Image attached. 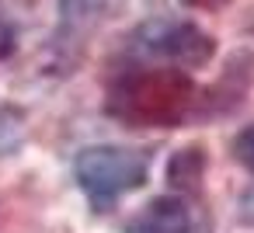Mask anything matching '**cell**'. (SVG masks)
<instances>
[{
	"mask_svg": "<svg viewBox=\"0 0 254 233\" xmlns=\"http://www.w3.org/2000/svg\"><path fill=\"white\" fill-rule=\"evenodd\" d=\"M198 91L191 77L178 66H132L122 70L108 91V115L126 125L157 129L178 125L191 115Z\"/></svg>",
	"mask_w": 254,
	"mask_h": 233,
	"instance_id": "obj_1",
	"label": "cell"
},
{
	"mask_svg": "<svg viewBox=\"0 0 254 233\" xmlns=\"http://www.w3.org/2000/svg\"><path fill=\"white\" fill-rule=\"evenodd\" d=\"M146 174H150V153L132 146H87L73 160V177L98 209L143 188Z\"/></svg>",
	"mask_w": 254,
	"mask_h": 233,
	"instance_id": "obj_2",
	"label": "cell"
},
{
	"mask_svg": "<svg viewBox=\"0 0 254 233\" xmlns=\"http://www.w3.org/2000/svg\"><path fill=\"white\" fill-rule=\"evenodd\" d=\"M136 49L146 53V56H157L164 59L167 66H178V70H195V66H205L212 59V35L202 32L198 25L191 21H178V18H153L146 21L139 32H136Z\"/></svg>",
	"mask_w": 254,
	"mask_h": 233,
	"instance_id": "obj_3",
	"label": "cell"
},
{
	"mask_svg": "<svg viewBox=\"0 0 254 233\" xmlns=\"http://www.w3.org/2000/svg\"><path fill=\"white\" fill-rule=\"evenodd\" d=\"M119 4L122 0H60V25H56V42H53L60 59L63 56L77 59L80 49L87 46V39L94 35V28Z\"/></svg>",
	"mask_w": 254,
	"mask_h": 233,
	"instance_id": "obj_4",
	"label": "cell"
},
{
	"mask_svg": "<svg viewBox=\"0 0 254 233\" xmlns=\"http://www.w3.org/2000/svg\"><path fill=\"white\" fill-rule=\"evenodd\" d=\"M126 233H191V212L181 198L164 195V198H153L129 223Z\"/></svg>",
	"mask_w": 254,
	"mask_h": 233,
	"instance_id": "obj_5",
	"label": "cell"
},
{
	"mask_svg": "<svg viewBox=\"0 0 254 233\" xmlns=\"http://www.w3.org/2000/svg\"><path fill=\"white\" fill-rule=\"evenodd\" d=\"M202 171H205V150L202 146H188V150L174 153V160L167 164V177L174 181V188H195Z\"/></svg>",
	"mask_w": 254,
	"mask_h": 233,
	"instance_id": "obj_6",
	"label": "cell"
},
{
	"mask_svg": "<svg viewBox=\"0 0 254 233\" xmlns=\"http://www.w3.org/2000/svg\"><path fill=\"white\" fill-rule=\"evenodd\" d=\"M233 157L254 174V125H247V129L233 139Z\"/></svg>",
	"mask_w": 254,
	"mask_h": 233,
	"instance_id": "obj_7",
	"label": "cell"
},
{
	"mask_svg": "<svg viewBox=\"0 0 254 233\" xmlns=\"http://www.w3.org/2000/svg\"><path fill=\"white\" fill-rule=\"evenodd\" d=\"M14 49H18V28H14V21H11V18L0 14V59L11 56Z\"/></svg>",
	"mask_w": 254,
	"mask_h": 233,
	"instance_id": "obj_8",
	"label": "cell"
},
{
	"mask_svg": "<svg viewBox=\"0 0 254 233\" xmlns=\"http://www.w3.org/2000/svg\"><path fill=\"white\" fill-rule=\"evenodd\" d=\"M188 7H198V11H216V7H223L226 0H185Z\"/></svg>",
	"mask_w": 254,
	"mask_h": 233,
	"instance_id": "obj_9",
	"label": "cell"
}]
</instances>
